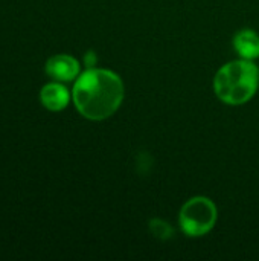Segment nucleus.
<instances>
[{
	"label": "nucleus",
	"mask_w": 259,
	"mask_h": 261,
	"mask_svg": "<svg viewBox=\"0 0 259 261\" xmlns=\"http://www.w3.org/2000/svg\"><path fill=\"white\" fill-rule=\"evenodd\" d=\"M73 102L78 112L92 121L110 118L124 101V83L111 70L89 67L73 86Z\"/></svg>",
	"instance_id": "1"
},
{
	"label": "nucleus",
	"mask_w": 259,
	"mask_h": 261,
	"mask_svg": "<svg viewBox=\"0 0 259 261\" xmlns=\"http://www.w3.org/2000/svg\"><path fill=\"white\" fill-rule=\"evenodd\" d=\"M258 86V67L250 60L244 58L224 64L214 78L215 95L229 106H241L250 101Z\"/></svg>",
	"instance_id": "2"
},
{
	"label": "nucleus",
	"mask_w": 259,
	"mask_h": 261,
	"mask_svg": "<svg viewBox=\"0 0 259 261\" xmlns=\"http://www.w3.org/2000/svg\"><path fill=\"white\" fill-rule=\"evenodd\" d=\"M217 222V206L208 197H192L180 210L179 223L182 231L189 237L208 234Z\"/></svg>",
	"instance_id": "3"
},
{
	"label": "nucleus",
	"mask_w": 259,
	"mask_h": 261,
	"mask_svg": "<svg viewBox=\"0 0 259 261\" xmlns=\"http://www.w3.org/2000/svg\"><path fill=\"white\" fill-rule=\"evenodd\" d=\"M46 73L56 81H72L79 75V63L70 55L60 54L47 60Z\"/></svg>",
	"instance_id": "4"
},
{
	"label": "nucleus",
	"mask_w": 259,
	"mask_h": 261,
	"mask_svg": "<svg viewBox=\"0 0 259 261\" xmlns=\"http://www.w3.org/2000/svg\"><path fill=\"white\" fill-rule=\"evenodd\" d=\"M40 99H41V104L47 110H50V112H60V110H63V109L67 107L69 99H70V95H69V90L63 84L50 83V84H46L41 89Z\"/></svg>",
	"instance_id": "5"
},
{
	"label": "nucleus",
	"mask_w": 259,
	"mask_h": 261,
	"mask_svg": "<svg viewBox=\"0 0 259 261\" xmlns=\"http://www.w3.org/2000/svg\"><path fill=\"white\" fill-rule=\"evenodd\" d=\"M234 47L244 60H255L259 57V35L252 29H241L234 37Z\"/></svg>",
	"instance_id": "6"
},
{
	"label": "nucleus",
	"mask_w": 259,
	"mask_h": 261,
	"mask_svg": "<svg viewBox=\"0 0 259 261\" xmlns=\"http://www.w3.org/2000/svg\"><path fill=\"white\" fill-rule=\"evenodd\" d=\"M150 231L156 239H160V240H168L174 234V229L165 220H160V219H153L150 222Z\"/></svg>",
	"instance_id": "7"
},
{
	"label": "nucleus",
	"mask_w": 259,
	"mask_h": 261,
	"mask_svg": "<svg viewBox=\"0 0 259 261\" xmlns=\"http://www.w3.org/2000/svg\"><path fill=\"white\" fill-rule=\"evenodd\" d=\"M95 63H96V57H95V54H93V52H89V54L85 55V64H87V67H93V66H95Z\"/></svg>",
	"instance_id": "8"
}]
</instances>
